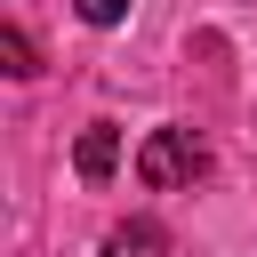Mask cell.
I'll use <instances>...</instances> for the list:
<instances>
[{"instance_id":"obj_2","label":"cell","mask_w":257,"mask_h":257,"mask_svg":"<svg viewBox=\"0 0 257 257\" xmlns=\"http://www.w3.org/2000/svg\"><path fill=\"white\" fill-rule=\"evenodd\" d=\"M72 169H80L88 185H104V177L120 169V128H112V120H88L80 145H72Z\"/></svg>"},{"instance_id":"obj_1","label":"cell","mask_w":257,"mask_h":257,"mask_svg":"<svg viewBox=\"0 0 257 257\" xmlns=\"http://www.w3.org/2000/svg\"><path fill=\"white\" fill-rule=\"evenodd\" d=\"M209 169V145L193 137V128H153L145 145H137V177L153 185V193H177V185H193Z\"/></svg>"},{"instance_id":"obj_3","label":"cell","mask_w":257,"mask_h":257,"mask_svg":"<svg viewBox=\"0 0 257 257\" xmlns=\"http://www.w3.org/2000/svg\"><path fill=\"white\" fill-rule=\"evenodd\" d=\"M104 257H169V233H161L153 217H128V225L104 233Z\"/></svg>"},{"instance_id":"obj_5","label":"cell","mask_w":257,"mask_h":257,"mask_svg":"<svg viewBox=\"0 0 257 257\" xmlns=\"http://www.w3.org/2000/svg\"><path fill=\"white\" fill-rule=\"evenodd\" d=\"M72 8H80V24H96V32L128 24V0H72Z\"/></svg>"},{"instance_id":"obj_4","label":"cell","mask_w":257,"mask_h":257,"mask_svg":"<svg viewBox=\"0 0 257 257\" xmlns=\"http://www.w3.org/2000/svg\"><path fill=\"white\" fill-rule=\"evenodd\" d=\"M0 72H8V80H32V72H40V56H32L24 24H0Z\"/></svg>"}]
</instances>
